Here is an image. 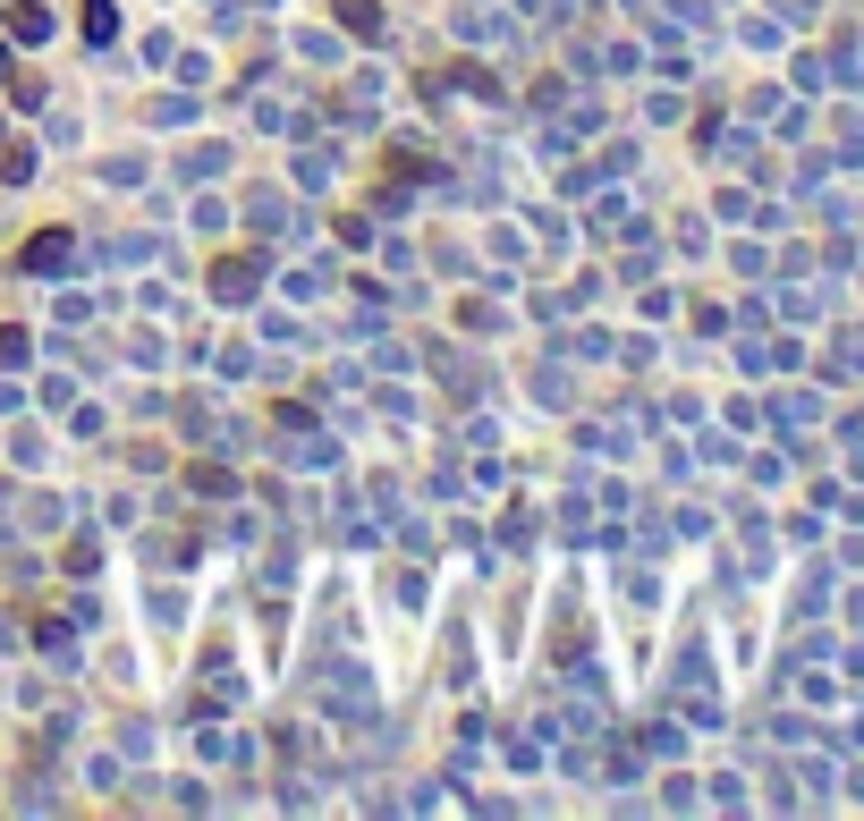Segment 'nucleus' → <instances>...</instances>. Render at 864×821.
Instances as JSON below:
<instances>
[{"mask_svg":"<svg viewBox=\"0 0 864 821\" xmlns=\"http://www.w3.org/2000/svg\"><path fill=\"white\" fill-rule=\"evenodd\" d=\"M18 263H26V271H60V263H68V229H43V238H34Z\"/></svg>","mask_w":864,"mask_h":821,"instance_id":"f257e3e1","label":"nucleus"},{"mask_svg":"<svg viewBox=\"0 0 864 821\" xmlns=\"http://www.w3.org/2000/svg\"><path fill=\"white\" fill-rule=\"evenodd\" d=\"M339 9V26H356V34H382V9L373 0H331Z\"/></svg>","mask_w":864,"mask_h":821,"instance_id":"f03ea898","label":"nucleus"},{"mask_svg":"<svg viewBox=\"0 0 864 821\" xmlns=\"http://www.w3.org/2000/svg\"><path fill=\"white\" fill-rule=\"evenodd\" d=\"M212 288H221V297H255V263H221Z\"/></svg>","mask_w":864,"mask_h":821,"instance_id":"7ed1b4c3","label":"nucleus"},{"mask_svg":"<svg viewBox=\"0 0 864 821\" xmlns=\"http://www.w3.org/2000/svg\"><path fill=\"white\" fill-rule=\"evenodd\" d=\"M85 34H94V43H111V34H119V9H111V0H85Z\"/></svg>","mask_w":864,"mask_h":821,"instance_id":"20e7f679","label":"nucleus"}]
</instances>
